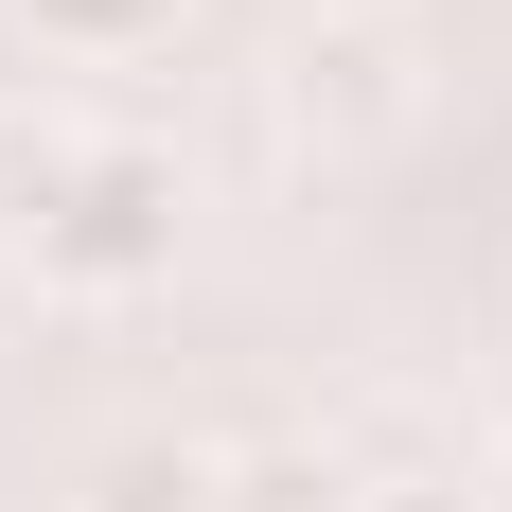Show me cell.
<instances>
[{"label":"cell","instance_id":"1","mask_svg":"<svg viewBox=\"0 0 512 512\" xmlns=\"http://www.w3.org/2000/svg\"><path fill=\"white\" fill-rule=\"evenodd\" d=\"M159 265H177V159L71 142V177H53V212H36V283H71V301H142Z\"/></svg>","mask_w":512,"mask_h":512},{"label":"cell","instance_id":"2","mask_svg":"<svg viewBox=\"0 0 512 512\" xmlns=\"http://www.w3.org/2000/svg\"><path fill=\"white\" fill-rule=\"evenodd\" d=\"M389 106H407V71H389V36H371V18H318V36H301V124H336V142H371Z\"/></svg>","mask_w":512,"mask_h":512},{"label":"cell","instance_id":"3","mask_svg":"<svg viewBox=\"0 0 512 512\" xmlns=\"http://www.w3.org/2000/svg\"><path fill=\"white\" fill-rule=\"evenodd\" d=\"M89 512H230V460H212V442H106Z\"/></svg>","mask_w":512,"mask_h":512},{"label":"cell","instance_id":"4","mask_svg":"<svg viewBox=\"0 0 512 512\" xmlns=\"http://www.w3.org/2000/svg\"><path fill=\"white\" fill-rule=\"evenodd\" d=\"M177 18H195V0H18V36L71 53V71H124V53H159Z\"/></svg>","mask_w":512,"mask_h":512},{"label":"cell","instance_id":"5","mask_svg":"<svg viewBox=\"0 0 512 512\" xmlns=\"http://www.w3.org/2000/svg\"><path fill=\"white\" fill-rule=\"evenodd\" d=\"M230 512H371V495H354V460L283 442V460H230Z\"/></svg>","mask_w":512,"mask_h":512},{"label":"cell","instance_id":"6","mask_svg":"<svg viewBox=\"0 0 512 512\" xmlns=\"http://www.w3.org/2000/svg\"><path fill=\"white\" fill-rule=\"evenodd\" d=\"M389 512H477V495H460V477H424V495H389Z\"/></svg>","mask_w":512,"mask_h":512}]
</instances>
